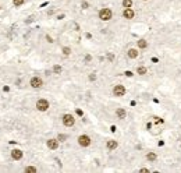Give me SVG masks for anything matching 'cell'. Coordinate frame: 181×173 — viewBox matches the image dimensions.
I'll use <instances>...</instances> for the list:
<instances>
[{
	"label": "cell",
	"instance_id": "cell-1",
	"mask_svg": "<svg viewBox=\"0 0 181 173\" xmlns=\"http://www.w3.org/2000/svg\"><path fill=\"white\" fill-rule=\"evenodd\" d=\"M112 17H113V13H112V10L107 9V7H104V9H102L99 11V18L102 20V21H109Z\"/></svg>",
	"mask_w": 181,
	"mask_h": 173
},
{
	"label": "cell",
	"instance_id": "cell-2",
	"mask_svg": "<svg viewBox=\"0 0 181 173\" xmlns=\"http://www.w3.org/2000/svg\"><path fill=\"white\" fill-rule=\"evenodd\" d=\"M36 109L41 110V112H46V110L49 109V100L39 99L38 102H36Z\"/></svg>",
	"mask_w": 181,
	"mask_h": 173
},
{
	"label": "cell",
	"instance_id": "cell-3",
	"mask_svg": "<svg viewBox=\"0 0 181 173\" xmlns=\"http://www.w3.org/2000/svg\"><path fill=\"white\" fill-rule=\"evenodd\" d=\"M74 123H75V119L72 114H64L63 116V124L66 127H71V126H74Z\"/></svg>",
	"mask_w": 181,
	"mask_h": 173
},
{
	"label": "cell",
	"instance_id": "cell-4",
	"mask_svg": "<svg viewBox=\"0 0 181 173\" xmlns=\"http://www.w3.org/2000/svg\"><path fill=\"white\" fill-rule=\"evenodd\" d=\"M78 144H80L81 147H89L90 145V137L85 136V134L80 136L78 137Z\"/></svg>",
	"mask_w": 181,
	"mask_h": 173
},
{
	"label": "cell",
	"instance_id": "cell-5",
	"mask_svg": "<svg viewBox=\"0 0 181 173\" xmlns=\"http://www.w3.org/2000/svg\"><path fill=\"white\" fill-rule=\"evenodd\" d=\"M29 84H31L32 88H41V86L43 85V81H42L41 77H32Z\"/></svg>",
	"mask_w": 181,
	"mask_h": 173
},
{
	"label": "cell",
	"instance_id": "cell-6",
	"mask_svg": "<svg viewBox=\"0 0 181 173\" xmlns=\"http://www.w3.org/2000/svg\"><path fill=\"white\" fill-rule=\"evenodd\" d=\"M113 94H114V96H124L126 95V88H124V85H116L113 88Z\"/></svg>",
	"mask_w": 181,
	"mask_h": 173
},
{
	"label": "cell",
	"instance_id": "cell-7",
	"mask_svg": "<svg viewBox=\"0 0 181 173\" xmlns=\"http://www.w3.org/2000/svg\"><path fill=\"white\" fill-rule=\"evenodd\" d=\"M134 15H135V13H134V10H132L131 7L124 9V11H123V17H124V18H127V20L134 18Z\"/></svg>",
	"mask_w": 181,
	"mask_h": 173
},
{
	"label": "cell",
	"instance_id": "cell-8",
	"mask_svg": "<svg viewBox=\"0 0 181 173\" xmlns=\"http://www.w3.org/2000/svg\"><path fill=\"white\" fill-rule=\"evenodd\" d=\"M47 147H49L50 150H57V147H59V140L50 138L49 141H47Z\"/></svg>",
	"mask_w": 181,
	"mask_h": 173
},
{
	"label": "cell",
	"instance_id": "cell-9",
	"mask_svg": "<svg viewBox=\"0 0 181 173\" xmlns=\"http://www.w3.org/2000/svg\"><path fill=\"white\" fill-rule=\"evenodd\" d=\"M11 158L15 159V161L21 159V158H23V151L21 150H13L11 151Z\"/></svg>",
	"mask_w": 181,
	"mask_h": 173
},
{
	"label": "cell",
	"instance_id": "cell-10",
	"mask_svg": "<svg viewBox=\"0 0 181 173\" xmlns=\"http://www.w3.org/2000/svg\"><path fill=\"white\" fill-rule=\"evenodd\" d=\"M116 116H117L118 119H126V116H127V112L124 109H123V108H120V109H117L116 110Z\"/></svg>",
	"mask_w": 181,
	"mask_h": 173
},
{
	"label": "cell",
	"instance_id": "cell-11",
	"mask_svg": "<svg viewBox=\"0 0 181 173\" xmlns=\"http://www.w3.org/2000/svg\"><path fill=\"white\" fill-rule=\"evenodd\" d=\"M106 147H107L109 150H116V148L118 147V142H117V141H114V140H110V141H107Z\"/></svg>",
	"mask_w": 181,
	"mask_h": 173
},
{
	"label": "cell",
	"instance_id": "cell-12",
	"mask_svg": "<svg viewBox=\"0 0 181 173\" xmlns=\"http://www.w3.org/2000/svg\"><path fill=\"white\" fill-rule=\"evenodd\" d=\"M136 56H138V50L136 49H130L128 50V57H130V59H135Z\"/></svg>",
	"mask_w": 181,
	"mask_h": 173
},
{
	"label": "cell",
	"instance_id": "cell-13",
	"mask_svg": "<svg viewBox=\"0 0 181 173\" xmlns=\"http://www.w3.org/2000/svg\"><path fill=\"white\" fill-rule=\"evenodd\" d=\"M138 48H139V49H146V48H148V42L145 41V39H139V41H138Z\"/></svg>",
	"mask_w": 181,
	"mask_h": 173
},
{
	"label": "cell",
	"instance_id": "cell-14",
	"mask_svg": "<svg viewBox=\"0 0 181 173\" xmlns=\"http://www.w3.org/2000/svg\"><path fill=\"white\" fill-rule=\"evenodd\" d=\"M146 71H148V70H146V67H145V66H139V67L136 68V73L141 74V76H144V74H146Z\"/></svg>",
	"mask_w": 181,
	"mask_h": 173
},
{
	"label": "cell",
	"instance_id": "cell-15",
	"mask_svg": "<svg viewBox=\"0 0 181 173\" xmlns=\"http://www.w3.org/2000/svg\"><path fill=\"white\" fill-rule=\"evenodd\" d=\"M38 172V169L34 168V166H27L25 168V173H36Z\"/></svg>",
	"mask_w": 181,
	"mask_h": 173
},
{
	"label": "cell",
	"instance_id": "cell-16",
	"mask_svg": "<svg viewBox=\"0 0 181 173\" xmlns=\"http://www.w3.org/2000/svg\"><path fill=\"white\" fill-rule=\"evenodd\" d=\"M53 71H54V74H60L61 71H63V68H61V66L56 64V66H53Z\"/></svg>",
	"mask_w": 181,
	"mask_h": 173
},
{
	"label": "cell",
	"instance_id": "cell-17",
	"mask_svg": "<svg viewBox=\"0 0 181 173\" xmlns=\"http://www.w3.org/2000/svg\"><path fill=\"white\" fill-rule=\"evenodd\" d=\"M123 6H124L126 9L131 7V6H132V0H123Z\"/></svg>",
	"mask_w": 181,
	"mask_h": 173
},
{
	"label": "cell",
	"instance_id": "cell-18",
	"mask_svg": "<svg viewBox=\"0 0 181 173\" xmlns=\"http://www.w3.org/2000/svg\"><path fill=\"white\" fill-rule=\"evenodd\" d=\"M146 159L148 161H155L156 159V154H155V152H149V154L146 155Z\"/></svg>",
	"mask_w": 181,
	"mask_h": 173
},
{
	"label": "cell",
	"instance_id": "cell-19",
	"mask_svg": "<svg viewBox=\"0 0 181 173\" xmlns=\"http://www.w3.org/2000/svg\"><path fill=\"white\" fill-rule=\"evenodd\" d=\"M24 1H25V0H13V4L15 6V7H20V6L24 4Z\"/></svg>",
	"mask_w": 181,
	"mask_h": 173
},
{
	"label": "cell",
	"instance_id": "cell-20",
	"mask_svg": "<svg viewBox=\"0 0 181 173\" xmlns=\"http://www.w3.org/2000/svg\"><path fill=\"white\" fill-rule=\"evenodd\" d=\"M63 53H64L66 56H68L70 53H71V49H70L68 46H66V48H63Z\"/></svg>",
	"mask_w": 181,
	"mask_h": 173
},
{
	"label": "cell",
	"instance_id": "cell-21",
	"mask_svg": "<svg viewBox=\"0 0 181 173\" xmlns=\"http://www.w3.org/2000/svg\"><path fill=\"white\" fill-rule=\"evenodd\" d=\"M57 140H59V141H66V140H67V136H66V134H59Z\"/></svg>",
	"mask_w": 181,
	"mask_h": 173
},
{
	"label": "cell",
	"instance_id": "cell-22",
	"mask_svg": "<svg viewBox=\"0 0 181 173\" xmlns=\"http://www.w3.org/2000/svg\"><path fill=\"white\" fill-rule=\"evenodd\" d=\"M107 59H109V60H110V62H112V60H113V59H114V56H113V53H109V55H107Z\"/></svg>",
	"mask_w": 181,
	"mask_h": 173
},
{
	"label": "cell",
	"instance_id": "cell-23",
	"mask_svg": "<svg viewBox=\"0 0 181 173\" xmlns=\"http://www.w3.org/2000/svg\"><path fill=\"white\" fill-rule=\"evenodd\" d=\"M139 172H142V173H149L150 170H149V169H145V168H142V169H141V170H139Z\"/></svg>",
	"mask_w": 181,
	"mask_h": 173
},
{
	"label": "cell",
	"instance_id": "cell-24",
	"mask_svg": "<svg viewBox=\"0 0 181 173\" xmlns=\"http://www.w3.org/2000/svg\"><path fill=\"white\" fill-rule=\"evenodd\" d=\"M89 80H90V81H93V80H96V76H95V74H90V76H89Z\"/></svg>",
	"mask_w": 181,
	"mask_h": 173
},
{
	"label": "cell",
	"instance_id": "cell-25",
	"mask_svg": "<svg viewBox=\"0 0 181 173\" xmlns=\"http://www.w3.org/2000/svg\"><path fill=\"white\" fill-rule=\"evenodd\" d=\"M124 74H126L127 77H132V73H131V71H126Z\"/></svg>",
	"mask_w": 181,
	"mask_h": 173
},
{
	"label": "cell",
	"instance_id": "cell-26",
	"mask_svg": "<svg viewBox=\"0 0 181 173\" xmlns=\"http://www.w3.org/2000/svg\"><path fill=\"white\" fill-rule=\"evenodd\" d=\"M82 9H88V3H86V1L82 3Z\"/></svg>",
	"mask_w": 181,
	"mask_h": 173
},
{
	"label": "cell",
	"instance_id": "cell-27",
	"mask_svg": "<svg viewBox=\"0 0 181 173\" xmlns=\"http://www.w3.org/2000/svg\"><path fill=\"white\" fill-rule=\"evenodd\" d=\"M46 39H47V42H53V39H52L49 35H46Z\"/></svg>",
	"mask_w": 181,
	"mask_h": 173
},
{
	"label": "cell",
	"instance_id": "cell-28",
	"mask_svg": "<svg viewBox=\"0 0 181 173\" xmlns=\"http://www.w3.org/2000/svg\"><path fill=\"white\" fill-rule=\"evenodd\" d=\"M77 114H80V116H82V114H84V113H82V110L77 109Z\"/></svg>",
	"mask_w": 181,
	"mask_h": 173
},
{
	"label": "cell",
	"instance_id": "cell-29",
	"mask_svg": "<svg viewBox=\"0 0 181 173\" xmlns=\"http://www.w3.org/2000/svg\"><path fill=\"white\" fill-rule=\"evenodd\" d=\"M145 1H146V0H145Z\"/></svg>",
	"mask_w": 181,
	"mask_h": 173
}]
</instances>
